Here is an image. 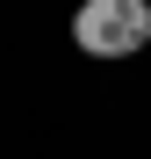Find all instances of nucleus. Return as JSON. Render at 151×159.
<instances>
[{
  "mask_svg": "<svg viewBox=\"0 0 151 159\" xmlns=\"http://www.w3.org/2000/svg\"><path fill=\"white\" fill-rule=\"evenodd\" d=\"M72 43L86 58H137L151 43V0H79L72 7Z\"/></svg>",
  "mask_w": 151,
  "mask_h": 159,
  "instance_id": "obj_1",
  "label": "nucleus"
}]
</instances>
